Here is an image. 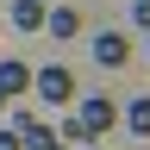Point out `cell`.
<instances>
[{"instance_id":"cell-5","label":"cell","mask_w":150,"mask_h":150,"mask_svg":"<svg viewBox=\"0 0 150 150\" xmlns=\"http://www.w3.org/2000/svg\"><path fill=\"white\" fill-rule=\"evenodd\" d=\"M44 31L50 38H75V31H81V13H75V6H50L44 13Z\"/></svg>"},{"instance_id":"cell-4","label":"cell","mask_w":150,"mask_h":150,"mask_svg":"<svg viewBox=\"0 0 150 150\" xmlns=\"http://www.w3.org/2000/svg\"><path fill=\"white\" fill-rule=\"evenodd\" d=\"M25 88H31V69L19 63V56H0V94H6V100H19Z\"/></svg>"},{"instance_id":"cell-8","label":"cell","mask_w":150,"mask_h":150,"mask_svg":"<svg viewBox=\"0 0 150 150\" xmlns=\"http://www.w3.org/2000/svg\"><path fill=\"white\" fill-rule=\"evenodd\" d=\"M125 125L138 131V138H150V100H131L125 106Z\"/></svg>"},{"instance_id":"cell-10","label":"cell","mask_w":150,"mask_h":150,"mask_svg":"<svg viewBox=\"0 0 150 150\" xmlns=\"http://www.w3.org/2000/svg\"><path fill=\"white\" fill-rule=\"evenodd\" d=\"M131 19H138V25L150 31V0H138V6H131Z\"/></svg>"},{"instance_id":"cell-12","label":"cell","mask_w":150,"mask_h":150,"mask_svg":"<svg viewBox=\"0 0 150 150\" xmlns=\"http://www.w3.org/2000/svg\"><path fill=\"white\" fill-rule=\"evenodd\" d=\"M44 6H50V0H44Z\"/></svg>"},{"instance_id":"cell-3","label":"cell","mask_w":150,"mask_h":150,"mask_svg":"<svg viewBox=\"0 0 150 150\" xmlns=\"http://www.w3.org/2000/svg\"><path fill=\"white\" fill-rule=\"evenodd\" d=\"M94 63H100V69H125L131 63V38L125 31H100V38H94Z\"/></svg>"},{"instance_id":"cell-7","label":"cell","mask_w":150,"mask_h":150,"mask_svg":"<svg viewBox=\"0 0 150 150\" xmlns=\"http://www.w3.org/2000/svg\"><path fill=\"white\" fill-rule=\"evenodd\" d=\"M19 138H25V150H63L50 125H31V131H19Z\"/></svg>"},{"instance_id":"cell-11","label":"cell","mask_w":150,"mask_h":150,"mask_svg":"<svg viewBox=\"0 0 150 150\" xmlns=\"http://www.w3.org/2000/svg\"><path fill=\"white\" fill-rule=\"evenodd\" d=\"M94 150H106V144H100V138H94Z\"/></svg>"},{"instance_id":"cell-6","label":"cell","mask_w":150,"mask_h":150,"mask_svg":"<svg viewBox=\"0 0 150 150\" xmlns=\"http://www.w3.org/2000/svg\"><path fill=\"white\" fill-rule=\"evenodd\" d=\"M13 25L19 31H38L44 25V0H13Z\"/></svg>"},{"instance_id":"cell-2","label":"cell","mask_w":150,"mask_h":150,"mask_svg":"<svg viewBox=\"0 0 150 150\" xmlns=\"http://www.w3.org/2000/svg\"><path fill=\"white\" fill-rule=\"evenodd\" d=\"M75 119L88 125V138H106V131H112V119H119V106H112L106 94H88V100H81V112H75Z\"/></svg>"},{"instance_id":"cell-9","label":"cell","mask_w":150,"mask_h":150,"mask_svg":"<svg viewBox=\"0 0 150 150\" xmlns=\"http://www.w3.org/2000/svg\"><path fill=\"white\" fill-rule=\"evenodd\" d=\"M0 150H25V138L19 131H0Z\"/></svg>"},{"instance_id":"cell-1","label":"cell","mask_w":150,"mask_h":150,"mask_svg":"<svg viewBox=\"0 0 150 150\" xmlns=\"http://www.w3.org/2000/svg\"><path fill=\"white\" fill-rule=\"evenodd\" d=\"M31 88L44 94V106H69V100H75V75H69L63 63H44V69L31 75Z\"/></svg>"}]
</instances>
